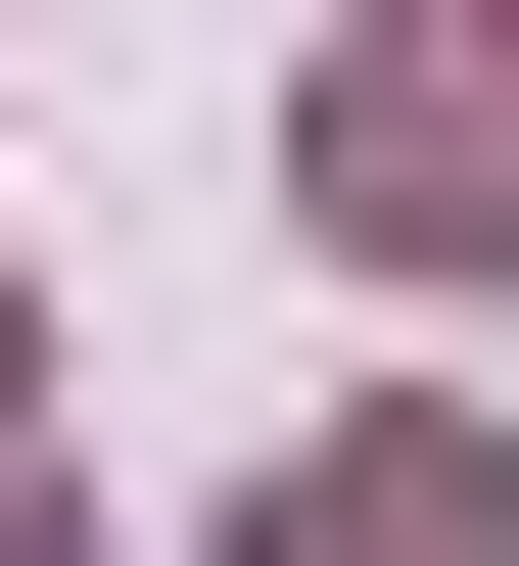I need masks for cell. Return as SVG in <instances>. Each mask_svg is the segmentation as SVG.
Here are the masks:
<instances>
[{
  "label": "cell",
  "mask_w": 519,
  "mask_h": 566,
  "mask_svg": "<svg viewBox=\"0 0 519 566\" xmlns=\"http://www.w3.org/2000/svg\"><path fill=\"white\" fill-rule=\"evenodd\" d=\"M283 189H331L378 283H425V237L519 283V48H331V95H283Z\"/></svg>",
  "instance_id": "cell-1"
},
{
  "label": "cell",
  "mask_w": 519,
  "mask_h": 566,
  "mask_svg": "<svg viewBox=\"0 0 519 566\" xmlns=\"http://www.w3.org/2000/svg\"><path fill=\"white\" fill-rule=\"evenodd\" d=\"M237 566H519V472H473V424H425V378H378V424H331V472H283V520H237Z\"/></svg>",
  "instance_id": "cell-2"
}]
</instances>
